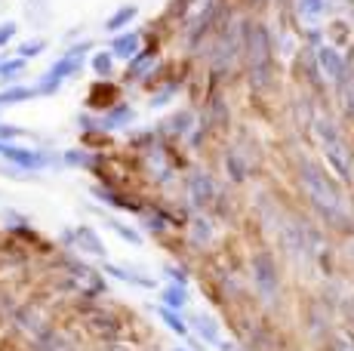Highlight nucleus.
<instances>
[{"label": "nucleus", "mask_w": 354, "mask_h": 351, "mask_svg": "<svg viewBox=\"0 0 354 351\" xmlns=\"http://www.w3.org/2000/svg\"><path fill=\"white\" fill-rule=\"evenodd\" d=\"M22 126H12V124H0V139H16V136H22Z\"/></svg>", "instance_id": "17"}, {"label": "nucleus", "mask_w": 354, "mask_h": 351, "mask_svg": "<svg viewBox=\"0 0 354 351\" xmlns=\"http://www.w3.org/2000/svg\"><path fill=\"white\" fill-rule=\"evenodd\" d=\"M3 3H6V0H0V6H3Z\"/></svg>", "instance_id": "20"}, {"label": "nucleus", "mask_w": 354, "mask_h": 351, "mask_svg": "<svg viewBox=\"0 0 354 351\" xmlns=\"http://www.w3.org/2000/svg\"><path fill=\"white\" fill-rule=\"evenodd\" d=\"M321 59L326 62V71H330L333 77H336V74H339V68H342V59H339V53H333V50H324V53H321Z\"/></svg>", "instance_id": "12"}, {"label": "nucleus", "mask_w": 354, "mask_h": 351, "mask_svg": "<svg viewBox=\"0 0 354 351\" xmlns=\"http://www.w3.org/2000/svg\"><path fill=\"white\" fill-rule=\"evenodd\" d=\"M148 62H151V59H148V56L142 59V62H139V59H136V62H133V68H129V77H139V74L148 68Z\"/></svg>", "instance_id": "18"}, {"label": "nucleus", "mask_w": 354, "mask_h": 351, "mask_svg": "<svg viewBox=\"0 0 354 351\" xmlns=\"http://www.w3.org/2000/svg\"><path fill=\"white\" fill-rule=\"evenodd\" d=\"M16 22H0V46H6L12 37H16Z\"/></svg>", "instance_id": "15"}, {"label": "nucleus", "mask_w": 354, "mask_h": 351, "mask_svg": "<svg viewBox=\"0 0 354 351\" xmlns=\"http://www.w3.org/2000/svg\"><path fill=\"white\" fill-rule=\"evenodd\" d=\"M65 160H71V167H80V160H86V158H84L80 151H68V154H65Z\"/></svg>", "instance_id": "19"}, {"label": "nucleus", "mask_w": 354, "mask_h": 351, "mask_svg": "<svg viewBox=\"0 0 354 351\" xmlns=\"http://www.w3.org/2000/svg\"><path fill=\"white\" fill-rule=\"evenodd\" d=\"M77 247L86 249V253H93V256H105V244L96 238V231H93V228H80V231H77Z\"/></svg>", "instance_id": "4"}, {"label": "nucleus", "mask_w": 354, "mask_h": 351, "mask_svg": "<svg viewBox=\"0 0 354 351\" xmlns=\"http://www.w3.org/2000/svg\"><path fill=\"white\" fill-rule=\"evenodd\" d=\"M22 71H25V59H12V62L0 65V77H3V80L16 77V74H22Z\"/></svg>", "instance_id": "9"}, {"label": "nucleus", "mask_w": 354, "mask_h": 351, "mask_svg": "<svg viewBox=\"0 0 354 351\" xmlns=\"http://www.w3.org/2000/svg\"><path fill=\"white\" fill-rule=\"evenodd\" d=\"M176 351H182V348H176Z\"/></svg>", "instance_id": "22"}, {"label": "nucleus", "mask_w": 354, "mask_h": 351, "mask_svg": "<svg viewBox=\"0 0 354 351\" xmlns=\"http://www.w3.org/2000/svg\"><path fill=\"white\" fill-rule=\"evenodd\" d=\"M3 154L10 164H16V167H22V170H40V167H46V154H40V151H28V148H12V145H3Z\"/></svg>", "instance_id": "2"}, {"label": "nucleus", "mask_w": 354, "mask_h": 351, "mask_svg": "<svg viewBox=\"0 0 354 351\" xmlns=\"http://www.w3.org/2000/svg\"><path fill=\"white\" fill-rule=\"evenodd\" d=\"M185 290L182 287H163V302H167V305H185Z\"/></svg>", "instance_id": "8"}, {"label": "nucleus", "mask_w": 354, "mask_h": 351, "mask_svg": "<svg viewBox=\"0 0 354 351\" xmlns=\"http://www.w3.org/2000/svg\"><path fill=\"white\" fill-rule=\"evenodd\" d=\"M160 317H163V321H167L169 327H173V330H176V333H179V336H188L185 323H182L179 317H176V312H173V308H160Z\"/></svg>", "instance_id": "10"}, {"label": "nucleus", "mask_w": 354, "mask_h": 351, "mask_svg": "<svg viewBox=\"0 0 354 351\" xmlns=\"http://www.w3.org/2000/svg\"><path fill=\"white\" fill-rule=\"evenodd\" d=\"M197 330H201V333H203V339H207V342H213V339H216V323L209 321L207 314H201V317H197Z\"/></svg>", "instance_id": "13"}, {"label": "nucleus", "mask_w": 354, "mask_h": 351, "mask_svg": "<svg viewBox=\"0 0 354 351\" xmlns=\"http://www.w3.org/2000/svg\"><path fill=\"white\" fill-rule=\"evenodd\" d=\"M86 46L90 44H80V46H74L68 56H62L56 65H53L50 71L40 77V84L34 86L37 93H56V86L62 84L65 77H71V74H77L80 71V65H84V53H86Z\"/></svg>", "instance_id": "1"}, {"label": "nucleus", "mask_w": 354, "mask_h": 351, "mask_svg": "<svg viewBox=\"0 0 354 351\" xmlns=\"http://www.w3.org/2000/svg\"><path fill=\"white\" fill-rule=\"evenodd\" d=\"M111 228H114V231H120V234H124V238L129 240V244H139V234H136V231H133V228L120 225V222H114V219H111Z\"/></svg>", "instance_id": "16"}, {"label": "nucleus", "mask_w": 354, "mask_h": 351, "mask_svg": "<svg viewBox=\"0 0 354 351\" xmlns=\"http://www.w3.org/2000/svg\"><path fill=\"white\" fill-rule=\"evenodd\" d=\"M46 50V40H31V44H25L22 50H19V59H28V56H40V53Z\"/></svg>", "instance_id": "14"}, {"label": "nucleus", "mask_w": 354, "mask_h": 351, "mask_svg": "<svg viewBox=\"0 0 354 351\" xmlns=\"http://www.w3.org/2000/svg\"><path fill=\"white\" fill-rule=\"evenodd\" d=\"M0 151H3V145H0Z\"/></svg>", "instance_id": "21"}, {"label": "nucleus", "mask_w": 354, "mask_h": 351, "mask_svg": "<svg viewBox=\"0 0 354 351\" xmlns=\"http://www.w3.org/2000/svg\"><path fill=\"white\" fill-rule=\"evenodd\" d=\"M111 68H114L111 53H96V56H93V71L96 74H111Z\"/></svg>", "instance_id": "7"}, {"label": "nucleus", "mask_w": 354, "mask_h": 351, "mask_svg": "<svg viewBox=\"0 0 354 351\" xmlns=\"http://www.w3.org/2000/svg\"><path fill=\"white\" fill-rule=\"evenodd\" d=\"M31 96H37V90H31V86H10V90L0 93V105H19V102H28Z\"/></svg>", "instance_id": "5"}, {"label": "nucleus", "mask_w": 354, "mask_h": 351, "mask_svg": "<svg viewBox=\"0 0 354 351\" xmlns=\"http://www.w3.org/2000/svg\"><path fill=\"white\" fill-rule=\"evenodd\" d=\"M133 19H136V6H120V10L105 22V28H108V31H120L124 25L133 22Z\"/></svg>", "instance_id": "6"}, {"label": "nucleus", "mask_w": 354, "mask_h": 351, "mask_svg": "<svg viewBox=\"0 0 354 351\" xmlns=\"http://www.w3.org/2000/svg\"><path fill=\"white\" fill-rule=\"evenodd\" d=\"M136 50H139V35H129V31H127V35H120L111 44V56L114 59H129Z\"/></svg>", "instance_id": "3"}, {"label": "nucleus", "mask_w": 354, "mask_h": 351, "mask_svg": "<svg viewBox=\"0 0 354 351\" xmlns=\"http://www.w3.org/2000/svg\"><path fill=\"white\" fill-rule=\"evenodd\" d=\"M129 117H133V114H129V108H118V111H111V117H105V120H102V124H105L108 130H114V126L127 124Z\"/></svg>", "instance_id": "11"}]
</instances>
